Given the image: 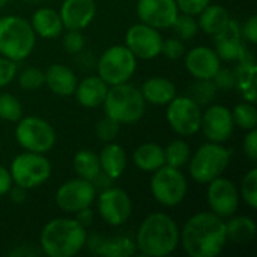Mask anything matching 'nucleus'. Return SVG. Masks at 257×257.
Returning <instances> with one entry per match:
<instances>
[{
  "label": "nucleus",
  "mask_w": 257,
  "mask_h": 257,
  "mask_svg": "<svg viewBox=\"0 0 257 257\" xmlns=\"http://www.w3.org/2000/svg\"><path fill=\"white\" fill-rule=\"evenodd\" d=\"M136 11L142 23L158 30L172 29L179 15L176 0H139Z\"/></svg>",
  "instance_id": "obj_18"
},
{
  "label": "nucleus",
  "mask_w": 257,
  "mask_h": 257,
  "mask_svg": "<svg viewBox=\"0 0 257 257\" xmlns=\"http://www.w3.org/2000/svg\"><path fill=\"white\" fill-rule=\"evenodd\" d=\"M87 229L75 218L50 220L41 230L39 250L48 257H74L86 248Z\"/></svg>",
  "instance_id": "obj_3"
},
{
  "label": "nucleus",
  "mask_w": 257,
  "mask_h": 257,
  "mask_svg": "<svg viewBox=\"0 0 257 257\" xmlns=\"http://www.w3.org/2000/svg\"><path fill=\"white\" fill-rule=\"evenodd\" d=\"M235 72V89L241 93L244 101L256 102L257 87V65L254 57H248L236 62L233 68Z\"/></svg>",
  "instance_id": "obj_26"
},
{
  "label": "nucleus",
  "mask_w": 257,
  "mask_h": 257,
  "mask_svg": "<svg viewBox=\"0 0 257 257\" xmlns=\"http://www.w3.org/2000/svg\"><path fill=\"white\" fill-rule=\"evenodd\" d=\"M137 60L125 44L111 45L101 53L96 62V75L108 86L126 83L137 71Z\"/></svg>",
  "instance_id": "obj_7"
},
{
  "label": "nucleus",
  "mask_w": 257,
  "mask_h": 257,
  "mask_svg": "<svg viewBox=\"0 0 257 257\" xmlns=\"http://www.w3.org/2000/svg\"><path fill=\"white\" fill-rule=\"evenodd\" d=\"M96 193L98 191L93 187L92 181L77 176L63 182L57 188L54 200L62 212L74 215L84 208H90L95 203Z\"/></svg>",
  "instance_id": "obj_13"
},
{
  "label": "nucleus",
  "mask_w": 257,
  "mask_h": 257,
  "mask_svg": "<svg viewBox=\"0 0 257 257\" xmlns=\"http://www.w3.org/2000/svg\"><path fill=\"white\" fill-rule=\"evenodd\" d=\"M45 74V86L50 89L51 93L57 96H71L75 92L78 78L75 72L62 63H53L44 71Z\"/></svg>",
  "instance_id": "obj_22"
},
{
  "label": "nucleus",
  "mask_w": 257,
  "mask_h": 257,
  "mask_svg": "<svg viewBox=\"0 0 257 257\" xmlns=\"http://www.w3.org/2000/svg\"><path fill=\"white\" fill-rule=\"evenodd\" d=\"M98 158H99L101 172L105 173L113 181L119 179L126 170L128 166L126 151L123 149L122 145L116 142L105 143L101 152L98 154Z\"/></svg>",
  "instance_id": "obj_25"
},
{
  "label": "nucleus",
  "mask_w": 257,
  "mask_h": 257,
  "mask_svg": "<svg viewBox=\"0 0 257 257\" xmlns=\"http://www.w3.org/2000/svg\"><path fill=\"white\" fill-rule=\"evenodd\" d=\"M151 193L157 203L166 208L181 205L188 194V179L181 169L164 164L151 176Z\"/></svg>",
  "instance_id": "obj_9"
},
{
  "label": "nucleus",
  "mask_w": 257,
  "mask_h": 257,
  "mask_svg": "<svg viewBox=\"0 0 257 257\" xmlns=\"http://www.w3.org/2000/svg\"><path fill=\"white\" fill-rule=\"evenodd\" d=\"M232 17L229 11L221 5H212L209 3L199 15H197V24L199 30H202L208 36H215L221 33L230 23Z\"/></svg>",
  "instance_id": "obj_27"
},
{
  "label": "nucleus",
  "mask_w": 257,
  "mask_h": 257,
  "mask_svg": "<svg viewBox=\"0 0 257 257\" xmlns=\"http://www.w3.org/2000/svg\"><path fill=\"white\" fill-rule=\"evenodd\" d=\"M191 157V148L184 139H175L164 148V160L167 166L182 169L188 164Z\"/></svg>",
  "instance_id": "obj_32"
},
{
  "label": "nucleus",
  "mask_w": 257,
  "mask_h": 257,
  "mask_svg": "<svg viewBox=\"0 0 257 257\" xmlns=\"http://www.w3.org/2000/svg\"><path fill=\"white\" fill-rule=\"evenodd\" d=\"M206 185V202L211 212H214L223 220L238 212L241 196L233 181L221 175Z\"/></svg>",
  "instance_id": "obj_14"
},
{
  "label": "nucleus",
  "mask_w": 257,
  "mask_h": 257,
  "mask_svg": "<svg viewBox=\"0 0 257 257\" xmlns=\"http://www.w3.org/2000/svg\"><path fill=\"white\" fill-rule=\"evenodd\" d=\"M113 182H114V181L110 179V178H108L105 173H102V172H99V173L93 178V181H92V184H93V187L96 188V191H102V190L111 187Z\"/></svg>",
  "instance_id": "obj_50"
},
{
  "label": "nucleus",
  "mask_w": 257,
  "mask_h": 257,
  "mask_svg": "<svg viewBox=\"0 0 257 257\" xmlns=\"http://www.w3.org/2000/svg\"><path fill=\"white\" fill-rule=\"evenodd\" d=\"M12 185H14V181H12L9 169L0 166V197L6 196Z\"/></svg>",
  "instance_id": "obj_47"
},
{
  "label": "nucleus",
  "mask_w": 257,
  "mask_h": 257,
  "mask_svg": "<svg viewBox=\"0 0 257 257\" xmlns=\"http://www.w3.org/2000/svg\"><path fill=\"white\" fill-rule=\"evenodd\" d=\"M242 149H244V154L248 158V161L254 164L257 161V130L245 131Z\"/></svg>",
  "instance_id": "obj_45"
},
{
  "label": "nucleus",
  "mask_w": 257,
  "mask_h": 257,
  "mask_svg": "<svg viewBox=\"0 0 257 257\" xmlns=\"http://www.w3.org/2000/svg\"><path fill=\"white\" fill-rule=\"evenodd\" d=\"M8 3H9V0H0V9H3Z\"/></svg>",
  "instance_id": "obj_52"
},
{
  "label": "nucleus",
  "mask_w": 257,
  "mask_h": 257,
  "mask_svg": "<svg viewBox=\"0 0 257 257\" xmlns=\"http://www.w3.org/2000/svg\"><path fill=\"white\" fill-rule=\"evenodd\" d=\"M17 62L0 56V89L9 86L17 78Z\"/></svg>",
  "instance_id": "obj_42"
},
{
  "label": "nucleus",
  "mask_w": 257,
  "mask_h": 257,
  "mask_svg": "<svg viewBox=\"0 0 257 257\" xmlns=\"http://www.w3.org/2000/svg\"><path fill=\"white\" fill-rule=\"evenodd\" d=\"M119 133H120V123H117L116 120H113L108 116L101 119L95 126V134H96L98 140L104 142V143L116 142Z\"/></svg>",
  "instance_id": "obj_39"
},
{
  "label": "nucleus",
  "mask_w": 257,
  "mask_h": 257,
  "mask_svg": "<svg viewBox=\"0 0 257 257\" xmlns=\"http://www.w3.org/2000/svg\"><path fill=\"white\" fill-rule=\"evenodd\" d=\"M18 84L23 90L27 92H35L41 89L45 83V74L42 69L36 66H27L18 74Z\"/></svg>",
  "instance_id": "obj_38"
},
{
  "label": "nucleus",
  "mask_w": 257,
  "mask_h": 257,
  "mask_svg": "<svg viewBox=\"0 0 257 257\" xmlns=\"http://www.w3.org/2000/svg\"><path fill=\"white\" fill-rule=\"evenodd\" d=\"M200 131L208 142L226 143L235 131L232 111L223 104H209L202 110Z\"/></svg>",
  "instance_id": "obj_16"
},
{
  "label": "nucleus",
  "mask_w": 257,
  "mask_h": 257,
  "mask_svg": "<svg viewBox=\"0 0 257 257\" xmlns=\"http://www.w3.org/2000/svg\"><path fill=\"white\" fill-rule=\"evenodd\" d=\"M163 39L161 30L142 21L133 24L125 33V45L137 59L142 60H152L161 56Z\"/></svg>",
  "instance_id": "obj_15"
},
{
  "label": "nucleus",
  "mask_w": 257,
  "mask_h": 257,
  "mask_svg": "<svg viewBox=\"0 0 257 257\" xmlns=\"http://www.w3.org/2000/svg\"><path fill=\"white\" fill-rule=\"evenodd\" d=\"M62 45L66 53L69 54H80L84 50L86 45V38L81 33V30H71L66 29L62 33Z\"/></svg>",
  "instance_id": "obj_40"
},
{
  "label": "nucleus",
  "mask_w": 257,
  "mask_h": 257,
  "mask_svg": "<svg viewBox=\"0 0 257 257\" xmlns=\"http://www.w3.org/2000/svg\"><path fill=\"white\" fill-rule=\"evenodd\" d=\"M136 248L142 256L167 257L179 247V226L166 212H152L140 223Z\"/></svg>",
  "instance_id": "obj_2"
},
{
  "label": "nucleus",
  "mask_w": 257,
  "mask_h": 257,
  "mask_svg": "<svg viewBox=\"0 0 257 257\" xmlns=\"http://www.w3.org/2000/svg\"><path fill=\"white\" fill-rule=\"evenodd\" d=\"M166 107V120L173 133L181 137H191L200 131L202 107L193 98L176 95Z\"/></svg>",
  "instance_id": "obj_11"
},
{
  "label": "nucleus",
  "mask_w": 257,
  "mask_h": 257,
  "mask_svg": "<svg viewBox=\"0 0 257 257\" xmlns=\"http://www.w3.org/2000/svg\"><path fill=\"white\" fill-rule=\"evenodd\" d=\"M212 81H214V84L217 86L218 90H224V92L232 90V89H235V72L230 68H223L221 66L217 71V74L214 75Z\"/></svg>",
  "instance_id": "obj_43"
},
{
  "label": "nucleus",
  "mask_w": 257,
  "mask_h": 257,
  "mask_svg": "<svg viewBox=\"0 0 257 257\" xmlns=\"http://www.w3.org/2000/svg\"><path fill=\"white\" fill-rule=\"evenodd\" d=\"M187 53V47L185 42L176 36L163 39V47H161V54L169 59V60H179L184 57V54Z\"/></svg>",
  "instance_id": "obj_41"
},
{
  "label": "nucleus",
  "mask_w": 257,
  "mask_h": 257,
  "mask_svg": "<svg viewBox=\"0 0 257 257\" xmlns=\"http://www.w3.org/2000/svg\"><path fill=\"white\" fill-rule=\"evenodd\" d=\"M214 50L217 51L221 62H239L248 57H254L248 50V44L241 35V23L230 20L229 26L218 35L214 36Z\"/></svg>",
  "instance_id": "obj_17"
},
{
  "label": "nucleus",
  "mask_w": 257,
  "mask_h": 257,
  "mask_svg": "<svg viewBox=\"0 0 257 257\" xmlns=\"http://www.w3.org/2000/svg\"><path fill=\"white\" fill-rule=\"evenodd\" d=\"M146 105L140 87L130 81L110 86L102 102L105 116L120 125H133L142 120L146 113Z\"/></svg>",
  "instance_id": "obj_4"
},
{
  "label": "nucleus",
  "mask_w": 257,
  "mask_h": 257,
  "mask_svg": "<svg viewBox=\"0 0 257 257\" xmlns=\"http://www.w3.org/2000/svg\"><path fill=\"white\" fill-rule=\"evenodd\" d=\"M133 163L139 170L145 173H152L166 164L164 148L154 142L142 143L133 152Z\"/></svg>",
  "instance_id": "obj_28"
},
{
  "label": "nucleus",
  "mask_w": 257,
  "mask_h": 257,
  "mask_svg": "<svg viewBox=\"0 0 257 257\" xmlns=\"http://www.w3.org/2000/svg\"><path fill=\"white\" fill-rule=\"evenodd\" d=\"M209 3L211 0H176L179 12L193 17H197Z\"/></svg>",
  "instance_id": "obj_44"
},
{
  "label": "nucleus",
  "mask_w": 257,
  "mask_h": 257,
  "mask_svg": "<svg viewBox=\"0 0 257 257\" xmlns=\"http://www.w3.org/2000/svg\"><path fill=\"white\" fill-rule=\"evenodd\" d=\"M72 169L78 178L93 181V178L101 172L98 154L90 149H80L74 154L72 158Z\"/></svg>",
  "instance_id": "obj_31"
},
{
  "label": "nucleus",
  "mask_w": 257,
  "mask_h": 257,
  "mask_svg": "<svg viewBox=\"0 0 257 257\" xmlns=\"http://www.w3.org/2000/svg\"><path fill=\"white\" fill-rule=\"evenodd\" d=\"M6 196H9V199H11L12 203L20 205V203L26 202V199H27V190L23 188V187H20V185H15V184H14V185L11 187V190L8 191Z\"/></svg>",
  "instance_id": "obj_48"
},
{
  "label": "nucleus",
  "mask_w": 257,
  "mask_h": 257,
  "mask_svg": "<svg viewBox=\"0 0 257 257\" xmlns=\"http://www.w3.org/2000/svg\"><path fill=\"white\" fill-rule=\"evenodd\" d=\"M29 2H42V0H29Z\"/></svg>",
  "instance_id": "obj_53"
},
{
  "label": "nucleus",
  "mask_w": 257,
  "mask_h": 257,
  "mask_svg": "<svg viewBox=\"0 0 257 257\" xmlns=\"http://www.w3.org/2000/svg\"><path fill=\"white\" fill-rule=\"evenodd\" d=\"M35 45L36 35L29 20L20 15L0 18V56L18 63L33 53Z\"/></svg>",
  "instance_id": "obj_5"
},
{
  "label": "nucleus",
  "mask_w": 257,
  "mask_h": 257,
  "mask_svg": "<svg viewBox=\"0 0 257 257\" xmlns=\"http://www.w3.org/2000/svg\"><path fill=\"white\" fill-rule=\"evenodd\" d=\"M23 117V105L20 99L8 92L0 93V119L17 123Z\"/></svg>",
  "instance_id": "obj_34"
},
{
  "label": "nucleus",
  "mask_w": 257,
  "mask_h": 257,
  "mask_svg": "<svg viewBox=\"0 0 257 257\" xmlns=\"http://www.w3.org/2000/svg\"><path fill=\"white\" fill-rule=\"evenodd\" d=\"M74 218L77 220V223H80L83 227L87 229V227L93 223L95 214H93V211H92L90 208H84V209L75 212V214H74Z\"/></svg>",
  "instance_id": "obj_49"
},
{
  "label": "nucleus",
  "mask_w": 257,
  "mask_h": 257,
  "mask_svg": "<svg viewBox=\"0 0 257 257\" xmlns=\"http://www.w3.org/2000/svg\"><path fill=\"white\" fill-rule=\"evenodd\" d=\"M175 36L182 39L184 42L191 41L197 36L199 33V24H197V18L193 15H187V14H181L178 15V18L175 20L173 26H172Z\"/></svg>",
  "instance_id": "obj_36"
},
{
  "label": "nucleus",
  "mask_w": 257,
  "mask_h": 257,
  "mask_svg": "<svg viewBox=\"0 0 257 257\" xmlns=\"http://www.w3.org/2000/svg\"><path fill=\"white\" fill-rule=\"evenodd\" d=\"M226 235L229 242L239 245L248 244L256 238L257 226L254 218L248 215H232L226 218Z\"/></svg>",
  "instance_id": "obj_29"
},
{
  "label": "nucleus",
  "mask_w": 257,
  "mask_h": 257,
  "mask_svg": "<svg viewBox=\"0 0 257 257\" xmlns=\"http://www.w3.org/2000/svg\"><path fill=\"white\" fill-rule=\"evenodd\" d=\"M140 92L146 101V104L157 105V107H164L167 105L176 95V84L166 77H149L148 80L143 81Z\"/></svg>",
  "instance_id": "obj_23"
},
{
  "label": "nucleus",
  "mask_w": 257,
  "mask_h": 257,
  "mask_svg": "<svg viewBox=\"0 0 257 257\" xmlns=\"http://www.w3.org/2000/svg\"><path fill=\"white\" fill-rule=\"evenodd\" d=\"M217 93H218V89L212 80H196V83L191 86L188 96L193 98L202 107V105L212 104Z\"/></svg>",
  "instance_id": "obj_37"
},
{
  "label": "nucleus",
  "mask_w": 257,
  "mask_h": 257,
  "mask_svg": "<svg viewBox=\"0 0 257 257\" xmlns=\"http://www.w3.org/2000/svg\"><path fill=\"white\" fill-rule=\"evenodd\" d=\"M0 152H2V140H0Z\"/></svg>",
  "instance_id": "obj_54"
},
{
  "label": "nucleus",
  "mask_w": 257,
  "mask_h": 257,
  "mask_svg": "<svg viewBox=\"0 0 257 257\" xmlns=\"http://www.w3.org/2000/svg\"><path fill=\"white\" fill-rule=\"evenodd\" d=\"M30 24L36 38L42 39H56L65 30L59 11L53 8H38L30 17Z\"/></svg>",
  "instance_id": "obj_24"
},
{
  "label": "nucleus",
  "mask_w": 257,
  "mask_h": 257,
  "mask_svg": "<svg viewBox=\"0 0 257 257\" xmlns=\"http://www.w3.org/2000/svg\"><path fill=\"white\" fill-rule=\"evenodd\" d=\"M230 111H232V119H233L235 126L244 131L257 128V110L254 102H248V101L238 102Z\"/></svg>",
  "instance_id": "obj_33"
},
{
  "label": "nucleus",
  "mask_w": 257,
  "mask_h": 257,
  "mask_svg": "<svg viewBox=\"0 0 257 257\" xmlns=\"http://www.w3.org/2000/svg\"><path fill=\"white\" fill-rule=\"evenodd\" d=\"M9 172L15 185L30 191L44 185L50 179L53 166L45 154L24 151L14 157L9 166Z\"/></svg>",
  "instance_id": "obj_8"
},
{
  "label": "nucleus",
  "mask_w": 257,
  "mask_h": 257,
  "mask_svg": "<svg viewBox=\"0 0 257 257\" xmlns=\"http://www.w3.org/2000/svg\"><path fill=\"white\" fill-rule=\"evenodd\" d=\"M241 35L244 41L248 45H256L257 44V17L250 15L242 24H241Z\"/></svg>",
  "instance_id": "obj_46"
},
{
  "label": "nucleus",
  "mask_w": 257,
  "mask_h": 257,
  "mask_svg": "<svg viewBox=\"0 0 257 257\" xmlns=\"http://www.w3.org/2000/svg\"><path fill=\"white\" fill-rule=\"evenodd\" d=\"M17 143L29 152L48 154L57 140L53 125L38 116H23L15 126Z\"/></svg>",
  "instance_id": "obj_10"
},
{
  "label": "nucleus",
  "mask_w": 257,
  "mask_h": 257,
  "mask_svg": "<svg viewBox=\"0 0 257 257\" xmlns=\"http://www.w3.org/2000/svg\"><path fill=\"white\" fill-rule=\"evenodd\" d=\"M227 242L226 220L211 211L191 215L179 229V247L190 257H217Z\"/></svg>",
  "instance_id": "obj_1"
},
{
  "label": "nucleus",
  "mask_w": 257,
  "mask_h": 257,
  "mask_svg": "<svg viewBox=\"0 0 257 257\" xmlns=\"http://www.w3.org/2000/svg\"><path fill=\"white\" fill-rule=\"evenodd\" d=\"M239 196L245 202V205L251 209H257V169L251 167L242 178L239 185Z\"/></svg>",
  "instance_id": "obj_35"
},
{
  "label": "nucleus",
  "mask_w": 257,
  "mask_h": 257,
  "mask_svg": "<svg viewBox=\"0 0 257 257\" xmlns=\"http://www.w3.org/2000/svg\"><path fill=\"white\" fill-rule=\"evenodd\" d=\"M185 68L194 80H212L221 68L217 51L208 45H197L184 54Z\"/></svg>",
  "instance_id": "obj_19"
},
{
  "label": "nucleus",
  "mask_w": 257,
  "mask_h": 257,
  "mask_svg": "<svg viewBox=\"0 0 257 257\" xmlns=\"http://www.w3.org/2000/svg\"><path fill=\"white\" fill-rule=\"evenodd\" d=\"M108 87L110 86L99 75H89L77 83L74 96L81 107L98 108L102 105L107 96Z\"/></svg>",
  "instance_id": "obj_21"
},
{
  "label": "nucleus",
  "mask_w": 257,
  "mask_h": 257,
  "mask_svg": "<svg viewBox=\"0 0 257 257\" xmlns=\"http://www.w3.org/2000/svg\"><path fill=\"white\" fill-rule=\"evenodd\" d=\"M230 157V151L224 148L223 143L206 142L194 154H191L187 164L188 173L194 182L206 185L227 170Z\"/></svg>",
  "instance_id": "obj_6"
},
{
  "label": "nucleus",
  "mask_w": 257,
  "mask_h": 257,
  "mask_svg": "<svg viewBox=\"0 0 257 257\" xmlns=\"http://www.w3.org/2000/svg\"><path fill=\"white\" fill-rule=\"evenodd\" d=\"M93 253L102 257H131L137 253V248L136 241L126 235H117L111 238L101 236Z\"/></svg>",
  "instance_id": "obj_30"
},
{
  "label": "nucleus",
  "mask_w": 257,
  "mask_h": 257,
  "mask_svg": "<svg viewBox=\"0 0 257 257\" xmlns=\"http://www.w3.org/2000/svg\"><path fill=\"white\" fill-rule=\"evenodd\" d=\"M41 250H36V248H32L30 245H18L15 247L14 250H11L8 254L11 257H21V256H36L39 254Z\"/></svg>",
  "instance_id": "obj_51"
},
{
  "label": "nucleus",
  "mask_w": 257,
  "mask_h": 257,
  "mask_svg": "<svg viewBox=\"0 0 257 257\" xmlns=\"http://www.w3.org/2000/svg\"><path fill=\"white\" fill-rule=\"evenodd\" d=\"M59 15L65 29L84 30L95 20L96 3L95 0H63Z\"/></svg>",
  "instance_id": "obj_20"
},
{
  "label": "nucleus",
  "mask_w": 257,
  "mask_h": 257,
  "mask_svg": "<svg viewBox=\"0 0 257 257\" xmlns=\"http://www.w3.org/2000/svg\"><path fill=\"white\" fill-rule=\"evenodd\" d=\"M95 202L101 220L111 227L123 226L133 214V202L130 194L123 188L114 185L98 191Z\"/></svg>",
  "instance_id": "obj_12"
}]
</instances>
